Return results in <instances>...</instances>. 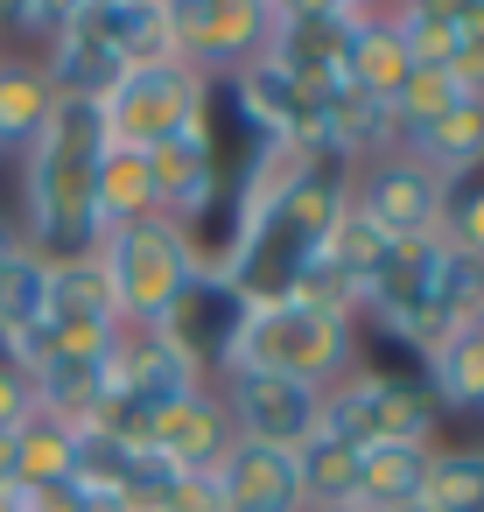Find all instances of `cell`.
Here are the masks:
<instances>
[{
	"label": "cell",
	"instance_id": "cell-1",
	"mask_svg": "<svg viewBox=\"0 0 484 512\" xmlns=\"http://www.w3.org/2000/svg\"><path fill=\"white\" fill-rule=\"evenodd\" d=\"M99 162H106L99 106L57 99L50 127L22 155V239H29V253L78 260L99 246Z\"/></svg>",
	"mask_w": 484,
	"mask_h": 512
},
{
	"label": "cell",
	"instance_id": "cell-2",
	"mask_svg": "<svg viewBox=\"0 0 484 512\" xmlns=\"http://www.w3.org/2000/svg\"><path fill=\"white\" fill-rule=\"evenodd\" d=\"M344 211V169H316L302 176L281 204H267L253 225H239V246L225 260V288L239 302H288L295 281L316 267L323 232Z\"/></svg>",
	"mask_w": 484,
	"mask_h": 512
},
{
	"label": "cell",
	"instance_id": "cell-3",
	"mask_svg": "<svg viewBox=\"0 0 484 512\" xmlns=\"http://www.w3.org/2000/svg\"><path fill=\"white\" fill-rule=\"evenodd\" d=\"M239 372H267V379H302V386H337L351 372V323L309 309V302H246L232 351H225V379Z\"/></svg>",
	"mask_w": 484,
	"mask_h": 512
},
{
	"label": "cell",
	"instance_id": "cell-4",
	"mask_svg": "<svg viewBox=\"0 0 484 512\" xmlns=\"http://www.w3.org/2000/svg\"><path fill=\"white\" fill-rule=\"evenodd\" d=\"M316 435L344 442V449H379V442H414L435 449V400L414 372H386V365H358L337 386H323V421Z\"/></svg>",
	"mask_w": 484,
	"mask_h": 512
},
{
	"label": "cell",
	"instance_id": "cell-5",
	"mask_svg": "<svg viewBox=\"0 0 484 512\" xmlns=\"http://www.w3.org/2000/svg\"><path fill=\"white\" fill-rule=\"evenodd\" d=\"M92 260L106 267V288L120 302V323H155L190 281H197V253L183 239L176 218H141V225H120L92 246Z\"/></svg>",
	"mask_w": 484,
	"mask_h": 512
},
{
	"label": "cell",
	"instance_id": "cell-6",
	"mask_svg": "<svg viewBox=\"0 0 484 512\" xmlns=\"http://www.w3.org/2000/svg\"><path fill=\"white\" fill-rule=\"evenodd\" d=\"M211 120V78H197L190 64H155V71H127L106 99H99V127L106 148L148 155L162 141H176L183 127Z\"/></svg>",
	"mask_w": 484,
	"mask_h": 512
},
{
	"label": "cell",
	"instance_id": "cell-7",
	"mask_svg": "<svg viewBox=\"0 0 484 512\" xmlns=\"http://www.w3.org/2000/svg\"><path fill=\"white\" fill-rule=\"evenodd\" d=\"M344 197H351V211L379 232V239H435L442 232V211H449V190L421 169V162H407L400 148L393 155H379V162H365L358 176H344Z\"/></svg>",
	"mask_w": 484,
	"mask_h": 512
},
{
	"label": "cell",
	"instance_id": "cell-8",
	"mask_svg": "<svg viewBox=\"0 0 484 512\" xmlns=\"http://www.w3.org/2000/svg\"><path fill=\"white\" fill-rule=\"evenodd\" d=\"M162 22L176 64H190L197 78L239 71L246 57L267 50V0H162Z\"/></svg>",
	"mask_w": 484,
	"mask_h": 512
},
{
	"label": "cell",
	"instance_id": "cell-9",
	"mask_svg": "<svg viewBox=\"0 0 484 512\" xmlns=\"http://www.w3.org/2000/svg\"><path fill=\"white\" fill-rule=\"evenodd\" d=\"M365 22L358 0H288V8H267V50L288 78H302L309 92H323L330 78H344V43Z\"/></svg>",
	"mask_w": 484,
	"mask_h": 512
},
{
	"label": "cell",
	"instance_id": "cell-10",
	"mask_svg": "<svg viewBox=\"0 0 484 512\" xmlns=\"http://www.w3.org/2000/svg\"><path fill=\"white\" fill-rule=\"evenodd\" d=\"M225 421H232V442H260V449H302L323 421V386H302V379H267V372H239L225 379Z\"/></svg>",
	"mask_w": 484,
	"mask_h": 512
},
{
	"label": "cell",
	"instance_id": "cell-11",
	"mask_svg": "<svg viewBox=\"0 0 484 512\" xmlns=\"http://www.w3.org/2000/svg\"><path fill=\"white\" fill-rule=\"evenodd\" d=\"M120 330V302L106 288V267L92 253L50 260V302H43V344L71 358H99Z\"/></svg>",
	"mask_w": 484,
	"mask_h": 512
},
{
	"label": "cell",
	"instance_id": "cell-12",
	"mask_svg": "<svg viewBox=\"0 0 484 512\" xmlns=\"http://www.w3.org/2000/svg\"><path fill=\"white\" fill-rule=\"evenodd\" d=\"M239 316H246V302L218 281V274H197L155 323H141V330H155L176 358H190L197 372H204V386L211 379H225V351H232V330H239Z\"/></svg>",
	"mask_w": 484,
	"mask_h": 512
},
{
	"label": "cell",
	"instance_id": "cell-13",
	"mask_svg": "<svg viewBox=\"0 0 484 512\" xmlns=\"http://www.w3.org/2000/svg\"><path fill=\"white\" fill-rule=\"evenodd\" d=\"M225 183H232V176L218 169V127H211V120L183 127V134H176V141H162V148H148L155 218L190 225V218H204V211L218 204V190H225Z\"/></svg>",
	"mask_w": 484,
	"mask_h": 512
},
{
	"label": "cell",
	"instance_id": "cell-14",
	"mask_svg": "<svg viewBox=\"0 0 484 512\" xmlns=\"http://www.w3.org/2000/svg\"><path fill=\"white\" fill-rule=\"evenodd\" d=\"M190 393H211L190 358H176L155 330H134V323L113 330V344H106V400L176 407V400H190Z\"/></svg>",
	"mask_w": 484,
	"mask_h": 512
},
{
	"label": "cell",
	"instance_id": "cell-15",
	"mask_svg": "<svg viewBox=\"0 0 484 512\" xmlns=\"http://www.w3.org/2000/svg\"><path fill=\"white\" fill-rule=\"evenodd\" d=\"M225 449H232V421H225V400L218 393H190L176 407H148L141 456H162L176 470H211Z\"/></svg>",
	"mask_w": 484,
	"mask_h": 512
},
{
	"label": "cell",
	"instance_id": "cell-16",
	"mask_svg": "<svg viewBox=\"0 0 484 512\" xmlns=\"http://www.w3.org/2000/svg\"><path fill=\"white\" fill-rule=\"evenodd\" d=\"M316 106H323V162H330V169L393 155V113H386V99L358 92L351 78H330V85L316 92Z\"/></svg>",
	"mask_w": 484,
	"mask_h": 512
},
{
	"label": "cell",
	"instance_id": "cell-17",
	"mask_svg": "<svg viewBox=\"0 0 484 512\" xmlns=\"http://www.w3.org/2000/svg\"><path fill=\"white\" fill-rule=\"evenodd\" d=\"M393 148H400L407 162H421L442 190H456V183H470V176L484 169V106H477V99H463V106H449L442 120H428V127L400 134Z\"/></svg>",
	"mask_w": 484,
	"mask_h": 512
},
{
	"label": "cell",
	"instance_id": "cell-18",
	"mask_svg": "<svg viewBox=\"0 0 484 512\" xmlns=\"http://www.w3.org/2000/svg\"><path fill=\"white\" fill-rule=\"evenodd\" d=\"M218 484H225V512H302V484H295L288 449L232 442L218 456Z\"/></svg>",
	"mask_w": 484,
	"mask_h": 512
},
{
	"label": "cell",
	"instance_id": "cell-19",
	"mask_svg": "<svg viewBox=\"0 0 484 512\" xmlns=\"http://www.w3.org/2000/svg\"><path fill=\"white\" fill-rule=\"evenodd\" d=\"M57 113V85L36 57H0V155H29Z\"/></svg>",
	"mask_w": 484,
	"mask_h": 512
},
{
	"label": "cell",
	"instance_id": "cell-20",
	"mask_svg": "<svg viewBox=\"0 0 484 512\" xmlns=\"http://www.w3.org/2000/svg\"><path fill=\"white\" fill-rule=\"evenodd\" d=\"M8 484L15 491H57L71 484V428L50 414H29L8 435Z\"/></svg>",
	"mask_w": 484,
	"mask_h": 512
},
{
	"label": "cell",
	"instance_id": "cell-21",
	"mask_svg": "<svg viewBox=\"0 0 484 512\" xmlns=\"http://www.w3.org/2000/svg\"><path fill=\"white\" fill-rule=\"evenodd\" d=\"M421 386H428L435 414H477L484 407V351L470 344V330H449L421 358Z\"/></svg>",
	"mask_w": 484,
	"mask_h": 512
},
{
	"label": "cell",
	"instance_id": "cell-22",
	"mask_svg": "<svg viewBox=\"0 0 484 512\" xmlns=\"http://www.w3.org/2000/svg\"><path fill=\"white\" fill-rule=\"evenodd\" d=\"M421 470H428V449H414V442L358 449V505H365V512L414 505V498H421Z\"/></svg>",
	"mask_w": 484,
	"mask_h": 512
},
{
	"label": "cell",
	"instance_id": "cell-23",
	"mask_svg": "<svg viewBox=\"0 0 484 512\" xmlns=\"http://www.w3.org/2000/svg\"><path fill=\"white\" fill-rule=\"evenodd\" d=\"M407 71H414V64H407V50L393 43L386 15H379V8H365V22H358V29H351V43H344V78H351L358 92H372V99H393Z\"/></svg>",
	"mask_w": 484,
	"mask_h": 512
},
{
	"label": "cell",
	"instance_id": "cell-24",
	"mask_svg": "<svg viewBox=\"0 0 484 512\" xmlns=\"http://www.w3.org/2000/svg\"><path fill=\"white\" fill-rule=\"evenodd\" d=\"M43 302H50V260L43 253H15L0 267V351L43 330Z\"/></svg>",
	"mask_w": 484,
	"mask_h": 512
},
{
	"label": "cell",
	"instance_id": "cell-25",
	"mask_svg": "<svg viewBox=\"0 0 484 512\" xmlns=\"http://www.w3.org/2000/svg\"><path fill=\"white\" fill-rule=\"evenodd\" d=\"M141 218H155L148 155L106 148V162H99V239H106V232H120V225H141Z\"/></svg>",
	"mask_w": 484,
	"mask_h": 512
},
{
	"label": "cell",
	"instance_id": "cell-26",
	"mask_svg": "<svg viewBox=\"0 0 484 512\" xmlns=\"http://www.w3.org/2000/svg\"><path fill=\"white\" fill-rule=\"evenodd\" d=\"M421 505L428 512H484V442L477 449H428Z\"/></svg>",
	"mask_w": 484,
	"mask_h": 512
},
{
	"label": "cell",
	"instance_id": "cell-27",
	"mask_svg": "<svg viewBox=\"0 0 484 512\" xmlns=\"http://www.w3.org/2000/svg\"><path fill=\"white\" fill-rule=\"evenodd\" d=\"M295 484H302V512L309 505H344L358 498V449L330 442V435H309L295 449Z\"/></svg>",
	"mask_w": 484,
	"mask_h": 512
},
{
	"label": "cell",
	"instance_id": "cell-28",
	"mask_svg": "<svg viewBox=\"0 0 484 512\" xmlns=\"http://www.w3.org/2000/svg\"><path fill=\"white\" fill-rule=\"evenodd\" d=\"M449 106H463L456 78H449L442 64H414V71L400 78V92L386 99V113H393V141H400V134H414V127H428V120H442Z\"/></svg>",
	"mask_w": 484,
	"mask_h": 512
},
{
	"label": "cell",
	"instance_id": "cell-29",
	"mask_svg": "<svg viewBox=\"0 0 484 512\" xmlns=\"http://www.w3.org/2000/svg\"><path fill=\"white\" fill-rule=\"evenodd\" d=\"M393 253V239H379L358 211H351V197H344V211H337V225L323 232V260L344 274V281H358V288H372V274H379V260Z\"/></svg>",
	"mask_w": 484,
	"mask_h": 512
},
{
	"label": "cell",
	"instance_id": "cell-30",
	"mask_svg": "<svg viewBox=\"0 0 484 512\" xmlns=\"http://www.w3.org/2000/svg\"><path fill=\"white\" fill-rule=\"evenodd\" d=\"M442 246L463 260H484V183H470L463 197H449L442 211Z\"/></svg>",
	"mask_w": 484,
	"mask_h": 512
},
{
	"label": "cell",
	"instance_id": "cell-31",
	"mask_svg": "<svg viewBox=\"0 0 484 512\" xmlns=\"http://www.w3.org/2000/svg\"><path fill=\"white\" fill-rule=\"evenodd\" d=\"M71 15V0H22V8H0V29H15V36H57Z\"/></svg>",
	"mask_w": 484,
	"mask_h": 512
},
{
	"label": "cell",
	"instance_id": "cell-32",
	"mask_svg": "<svg viewBox=\"0 0 484 512\" xmlns=\"http://www.w3.org/2000/svg\"><path fill=\"white\" fill-rule=\"evenodd\" d=\"M29 414H36V400H29V379H22L8 358H0V435H15Z\"/></svg>",
	"mask_w": 484,
	"mask_h": 512
},
{
	"label": "cell",
	"instance_id": "cell-33",
	"mask_svg": "<svg viewBox=\"0 0 484 512\" xmlns=\"http://www.w3.org/2000/svg\"><path fill=\"white\" fill-rule=\"evenodd\" d=\"M15 253H29V239H22V225H8V218H0V267H8Z\"/></svg>",
	"mask_w": 484,
	"mask_h": 512
},
{
	"label": "cell",
	"instance_id": "cell-34",
	"mask_svg": "<svg viewBox=\"0 0 484 512\" xmlns=\"http://www.w3.org/2000/svg\"><path fill=\"white\" fill-rule=\"evenodd\" d=\"M463 330H470V344H477V351H484V309H477V316H470V323H463Z\"/></svg>",
	"mask_w": 484,
	"mask_h": 512
},
{
	"label": "cell",
	"instance_id": "cell-35",
	"mask_svg": "<svg viewBox=\"0 0 484 512\" xmlns=\"http://www.w3.org/2000/svg\"><path fill=\"white\" fill-rule=\"evenodd\" d=\"M309 512H365L358 498H344V505H309Z\"/></svg>",
	"mask_w": 484,
	"mask_h": 512
},
{
	"label": "cell",
	"instance_id": "cell-36",
	"mask_svg": "<svg viewBox=\"0 0 484 512\" xmlns=\"http://www.w3.org/2000/svg\"><path fill=\"white\" fill-rule=\"evenodd\" d=\"M393 512H428V505H421V498H414V505H393Z\"/></svg>",
	"mask_w": 484,
	"mask_h": 512
}]
</instances>
